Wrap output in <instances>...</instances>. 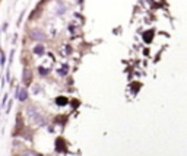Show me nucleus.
I'll use <instances>...</instances> for the list:
<instances>
[{
	"instance_id": "nucleus-1",
	"label": "nucleus",
	"mask_w": 187,
	"mask_h": 156,
	"mask_svg": "<svg viewBox=\"0 0 187 156\" xmlns=\"http://www.w3.org/2000/svg\"><path fill=\"white\" fill-rule=\"evenodd\" d=\"M27 114H28L29 120H32L37 125H44V124H45V117L41 115V112H40L37 108L28 107V108H27Z\"/></svg>"
},
{
	"instance_id": "nucleus-2",
	"label": "nucleus",
	"mask_w": 187,
	"mask_h": 156,
	"mask_svg": "<svg viewBox=\"0 0 187 156\" xmlns=\"http://www.w3.org/2000/svg\"><path fill=\"white\" fill-rule=\"evenodd\" d=\"M29 37H31L32 40H37V41L45 40V35H44V32H43L41 29H32V31L29 32Z\"/></svg>"
},
{
	"instance_id": "nucleus-3",
	"label": "nucleus",
	"mask_w": 187,
	"mask_h": 156,
	"mask_svg": "<svg viewBox=\"0 0 187 156\" xmlns=\"http://www.w3.org/2000/svg\"><path fill=\"white\" fill-rule=\"evenodd\" d=\"M16 98L19 99V101H25L27 98H28V92H27V89H16Z\"/></svg>"
},
{
	"instance_id": "nucleus-4",
	"label": "nucleus",
	"mask_w": 187,
	"mask_h": 156,
	"mask_svg": "<svg viewBox=\"0 0 187 156\" xmlns=\"http://www.w3.org/2000/svg\"><path fill=\"white\" fill-rule=\"evenodd\" d=\"M152 37H154V31H148V32H145V34H143V40H145V42H151V41H152Z\"/></svg>"
},
{
	"instance_id": "nucleus-5",
	"label": "nucleus",
	"mask_w": 187,
	"mask_h": 156,
	"mask_svg": "<svg viewBox=\"0 0 187 156\" xmlns=\"http://www.w3.org/2000/svg\"><path fill=\"white\" fill-rule=\"evenodd\" d=\"M45 53V48L43 47V45H37L35 48H34V54H37V56H43Z\"/></svg>"
},
{
	"instance_id": "nucleus-6",
	"label": "nucleus",
	"mask_w": 187,
	"mask_h": 156,
	"mask_svg": "<svg viewBox=\"0 0 187 156\" xmlns=\"http://www.w3.org/2000/svg\"><path fill=\"white\" fill-rule=\"evenodd\" d=\"M29 79H31V70L25 69V70H24V82H25V83H28V82H29Z\"/></svg>"
},
{
	"instance_id": "nucleus-7",
	"label": "nucleus",
	"mask_w": 187,
	"mask_h": 156,
	"mask_svg": "<svg viewBox=\"0 0 187 156\" xmlns=\"http://www.w3.org/2000/svg\"><path fill=\"white\" fill-rule=\"evenodd\" d=\"M56 104H57V105H66V104H67V98H64V96H59V98L56 99Z\"/></svg>"
},
{
	"instance_id": "nucleus-8",
	"label": "nucleus",
	"mask_w": 187,
	"mask_h": 156,
	"mask_svg": "<svg viewBox=\"0 0 187 156\" xmlns=\"http://www.w3.org/2000/svg\"><path fill=\"white\" fill-rule=\"evenodd\" d=\"M67 70H69V67H67V66H64V67H61V69L59 70V75H60V76H64V75L67 73Z\"/></svg>"
},
{
	"instance_id": "nucleus-9",
	"label": "nucleus",
	"mask_w": 187,
	"mask_h": 156,
	"mask_svg": "<svg viewBox=\"0 0 187 156\" xmlns=\"http://www.w3.org/2000/svg\"><path fill=\"white\" fill-rule=\"evenodd\" d=\"M47 72H48L47 69H44V67H40V75H44V76H45V75H47Z\"/></svg>"
}]
</instances>
